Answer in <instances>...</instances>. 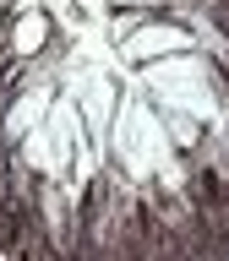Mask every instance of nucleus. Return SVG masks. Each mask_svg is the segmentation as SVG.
I'll return each mask as SVG.
<instances>
[{"mask_svg":"<svg viewBox=\"0 0 229 261\" xmlns=\"http://www.w3.org/2000/svg\"><path fill=\"white\" fill-rule=\"evenodd\" d=\"M38 38H44V16H28V22L16 28V44H22V55H33V49H38Z\"/></svg>","mask_w":229,"mask_h":261,"instance_id":"f03ea898","label":"nucleus"},{"mask_svg":"<svg viewBox=\"0 0 229 261\" xmlns=\"http://www.w3.org/2000/svg\"><path fill=\"white\" fill-rule=\"evenodd\" d=\"M169 49H186V33L180 28H142L126 44V60H153V55H169Z\"/></svg>","mask_w":229,"mask_h":261,"instance_id":"f257e3e1","label":"nucleus"}]
</instances>
